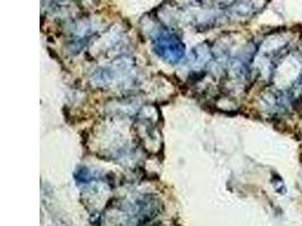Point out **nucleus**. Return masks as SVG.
Segmentation results:
<instances>
[{
	"instance_id": "f257e3e1",
	"label": "nucleus",
	"mask_w": 302,
	"mask_h": 226,
	"mask_svg": "<svg viewBox=\"0 0 302 226\" xmlns=\"http://www.w3.org/2000/svg\"><path fill=\"white\" fill-rule=\"evenodd\" d=\"M153 49L158 56L170 64L178 63L185 55L184 44L169 31H160L155 35Z\"/></svg>"
},
{
	"instance_id": "7ed1b4c3",
	"label": "nucleus",
	"mask_w": 302,
	"mask_h": 226,
	"mask_svg": "<svg viewBox=\"0 0 302 226\" xmlns=\"http://www.w3.org/2000/svg\"><path fill=\"white\" fill-rule=\"evenodd\" d=\"M273 184H275L274 187L275 189H277V187L281 188V191H282V194L285 192V185H284V181L282 180V178L279 175H275V178L273 180Z\"/></svg>"
},
{
	"instance_id": "f03ea898",
	"label": "nucleus",
	"mask_w": 302,
	"mask_h": 226,
	"mask_svg": "<svg viewBox=\"0 0 302 226\" xmlns=\"http://www.w3.org/2000/svg\"><path fill=\"white\" fill-rule=\"evenodd\" d=\"M293 100L287 91L267 90L260 96L259 105L263 112L272 116H282L291 109Z\"/></svg>"
}]
</instances>
